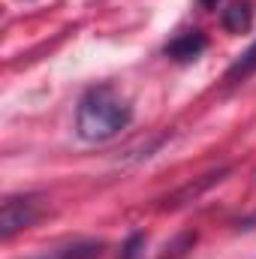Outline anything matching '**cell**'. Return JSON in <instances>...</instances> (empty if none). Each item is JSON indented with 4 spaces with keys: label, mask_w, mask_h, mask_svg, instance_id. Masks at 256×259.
I'll return each instance as SVG.
<instances>
[{
    "label": "cell",
    "mask_w": 256,
    "mask_h": 259,
    "mask_svg": "<svg viewBox=\"0 0 256 259\" xmlns=\"http://www.w3.org/2000/svg\"><path fill=\"white\" fill-rule=\"evenodd\" d=\"M130 121H133V106L109 84L91 88L75 109V133L84 142H109L121 130H127Z\"/></svg>",
    "instance_id": "obj_1"
},
{
    "label": "cell",
    "mask_w": 256,
    "mask_h": 259,
    "mask_svg": "<svg viewBox=\"0 0 256 259\" xmlns=\"http://www.w3.org/2000/svg\"><path fill=\"white\" fill-rule=\"evenodd\" d=\"M205 3H214V0H205Z\"/></svg>",
    "instance_id": "obj_8"
},
{
    "label": "cell",
    "mask_w": 256,
    "mask_h": 259,
    "mask_svg": "<svg viewBox=\"0 0 256 259\" xmlns=\"http://www.w3.org/2000/svg\"><path fill=\"white\" fill-rule=\"evenodd\" d=\"M238 226H241V229H253V226H256V214H253V217H244Z\"/></svg>",
    "instance_id": "obj_7"
},
{
    "label": "cell",
    "mask_w": 256,
    "mask_h": 259,
    "mask_svg": "<svg viewBox=\"0 0 256 259\" xmlns=\"http://www.w3.org/2000/svg\"><path fill=\"white\" fill-rule=\"evenodd\" d=\"M253 72H256V42L232 61V66L226 69V81H244V78H250Z\"/></svg>",
    "instance_id": "obj_6"
},
{
    "label": "cell",
    "mask_w": 256,
    "mask_h": 259,
    "mask_svg": "<svg viewBox=\"0 0 256 259\" xmlns=\"http://www.w3.org/2000/svg\"><path fill=\"white\" fill-rule=\"evenodd\" d=\"M103 241H94V238H81V241H69L61 247H52V250H42L30 259H97L103 253Z\"/></svg>",
    "instance_id": "obj_4"
},
{
    "label": "cell",
    "mask_w": 256,
    "mask_h": 259,
    "mask_svg": "<svg viewBox=\"0 0 256 259\" xmlns=\"http://www.w3.org/2000/svg\"><path fill=\"white\" fill-rule=\"evenodd\" d=\"M205 49H208L205 33H199V30H187V33L175 36L172 42H166V49H163V52H166L172 61H178V64H190V61H196Z\"/></svg>",
    "instance_id": "obj_3"
},
{
    "label": "cell",
    "mask_w": 256,
    "mask_h": 259,
    "mask_svg": "<svg viewBox=\"0 0 256 259\" xmlns=\"http://www.w3.org/2000/svg\"><path fill=\"white\" fill-rule=\"evenodd\" d=\"M223 27L229 30V33H244V30H250V24H253V6L247 3V0H232L226 9H223Z\"/></svg>",
    "instance_id": "obj_5"
},
{
    "label": "cell",
    "mask_w": 256,
    "mask_h": 259,
    "mask_svg": "<svg viewBox=\"0 0 256 259\" xmlns=\"http://www.w3.org/2000/svg\"><path fill=\"white\" fill-rule=\"evenodd\" d=\"M39 217V202L36 196H6L3 211H0V235L9 241L15 232L33 226Z\"/></svg>",
    "instance_id": "obj_2"
}]
</instances>
